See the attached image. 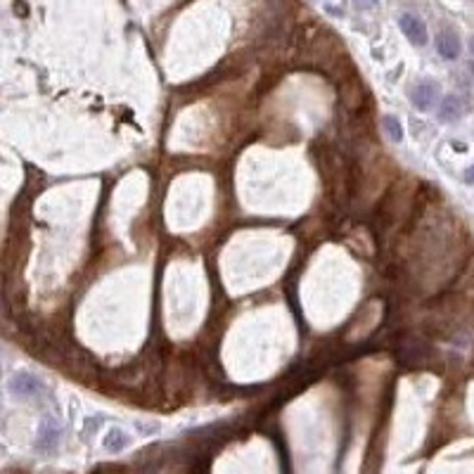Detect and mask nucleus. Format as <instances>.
Wrapping results in <instances>:
<instances>
[{"instance_id":"f257e3e1","label":"nucleus","mask_w":474,"mask_h":474,"mask_svg":"<svg viewBox=\"0 0 474 474\" xmlns=\"http://www.w3.org/2000/svg\"><path fill=\"white\" fill-rule=\"evenodd\" d=\"M410 102H413V107L417 112L427 114V112H431L441 102V86L434 79H420L410 88Z\"/></svg>"},{"instance_id":"f03ea898","label":"nucleus","mask_w":474,"mask_h":474,"mask_svg":"<svg viewBox=\"0 0 474 474\" xmlns=\"http://www.w3.org/2000/svg\"><path fill=\"white\" fill-rule=\"evenodd\" d=\"M8 392L15 396V399H33V396L43 392V379L36 377V375L29 370H19L10 377Z\"/></svg>"},{"instance_id":"7ed1b4c3","label":"nucleus","mask_w":474,"mask_h":474,"mask_svg":"<svg viewBox=\"0 0 474 474\" xmlns=\"http://www.w3.org/2000/svg\"><path fill=\"white\" fill-rule=\"evenodd\" d=\"M399 29L403 31V36H406L415 48H424L429 43L427 24H424L422 17H417L415 12H403V15L399 17Z\"/></svg>"},{"instance_id":"20e7f679","label":"nucleus","mask_w":474,"mask_h":474,"mask_svg":"<svg viewBox=\"0 0 474 474\" xmlns=\"http://www.w3.org/2000/svg\"><path fill=\"white\" fill-rule=\"evenodd\" d=\"M62 438V424L58 417L45 415L38 424V434H36V448L41 453H53L60 446Z\"/></svg>"},{"instance_id":"39448f33","label":"nucleus","mask_w":474,"mask_h":474,"mask_svg":"<svg viewBox=\"0 0 474 474\" xmlns=\"http://www.w3.org/2000/svg\"><path fill=\"white\" fill-rule=\"evenodd\" d=\"M465 112H467V107H465L463 97L456 95V93H448V95L441 97V102H438L436 117H438V122L441 124H456L465 117Z\"/></svg>"},{"instance_id":"423d86ee","label":"nucleus","mask_w":474,"mask_h":474,"mask_svg":"<svg viewBox=\"0 0 474 474\" xmlns=\"http://www.w3.org/2000/svg\"><path fill=\"white\" fill-rule=\"evenodd\" d=\"M460 50H463V43H460L458 33L451 31V29H443L436 33V53L441 55L443 60H458L460 58Z\"/></svg>"},{"instance_id":"0eeeda50","label":"nucleus","mask_w":474,"mask_h":474,"mask_svg":"<svg viewBox=\"0 0 474 474\" xmlns=\"http://www.w3.org/2000/svg\"><path fill=\"white\" fill-rule=\"evenodd\" d=\"M131 446V434L122 427H112L107 429V434L102 436V448L112 453V456H119Z\"/></svg>"},{"instance_id":"6e6552de","label":"nucleus","mask_w":474,"mask_h":474,"mask_svg":"<svg viewBox=\"0 0 474 474\" xmlns=\"http://www.w3.org/2000/svg\"><path fill=\"white\" fill-rule=\"evenodd\" d=\"M382 129H384L387 138L392 140V143H403V138H406L401 119L394 117V114H384V117H382Z\"/></svg>"},{"instance_id":"1a4fd4ad","label":"nucleus","mask_w":474,"mask_h":474,"mask_svg":"<svg viewBox=\"0 0 474 474\" xmlns=\"http://www.w3.org/2000/svg\"><path fill=\"white\" fill-rule=\"evenodd\" d=\"M377 3L379 0H353V5H356L358 10H372Z\"/></svg>"},{"instance_id":"9d476101","label":"nucleus","mask_w":474,"mask_h":474,"mask_svg":"<svg viewBox=\"0 0 474 474\" xmlns=\"http://www.w3.org/2000/svg\"><path fill=\"white\" fill-rule=\"evenodd\" d=\"M463 181L467 183V185H472V188H474V164L465 168V173H463Z\"/></svg>"},{"instance_id":"9b49d317","label":"nucleus","mask_w":474,"mask_h":474,"mask_svg":"<svg viewBox=\"0 0 474 474\" xmlns=\"http://www.w3.org/2000/svg\"><path fill=\"white\" fill-rule=\"evenodd\" d=\"M470 53H472V55H474V36H472V38H470Z\"/></svg>"},{"instance_id":"f8f14e48","label":"nucleus","mask_w":474,"mask_h":474,"mask_svg":"<svg viewBox=\"0 0 474 474\" xmlns=\"http://www.w3.org/2000/svg\"><path fill=\"white\" fill-rule=\"evenodd\" d=\"M470 72H472V76H474V62H472V65H470Z\"/></svg>"}]
</instances>
